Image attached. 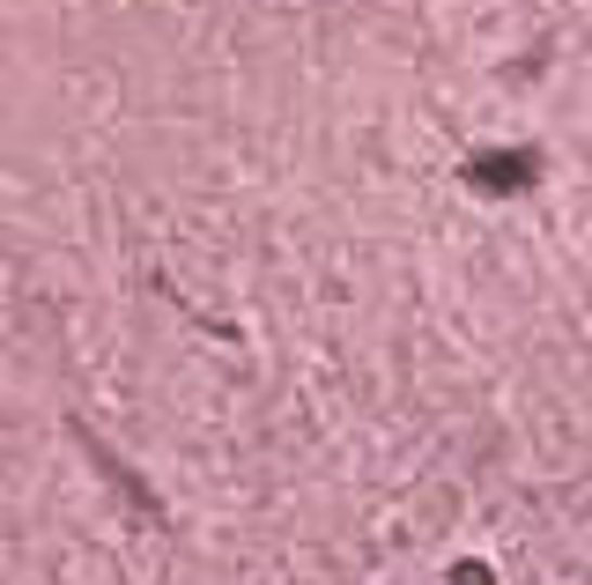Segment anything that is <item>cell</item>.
<instances>
[{
    "instance_id": "cell-1",
    "label": "cell",
    "mask_w": 592,
    "mask_h": 585,
    "mask_svg": "<svg viewBox=\"0 0 592 585\" xmlns=\"http://www.w3.org/2000/svg\"><path fill=\"white\" fill-rule=\"evenodd\" d=\"M452 585H489V571H481V563H466V571H460Z\"/></svg>"
}]
</instances>
